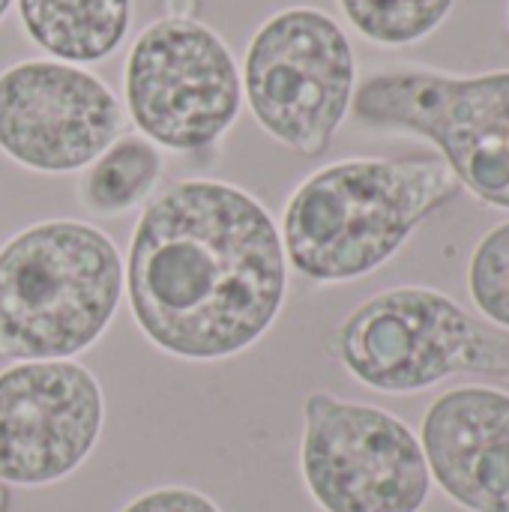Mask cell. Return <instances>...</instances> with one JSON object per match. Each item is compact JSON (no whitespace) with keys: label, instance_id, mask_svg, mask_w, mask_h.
I'll use <instances>...</instances> for the list:
<instances>
[{"label":"cell","instance_id":"obj_1","mask_svg":"<svg viewBox=\"0 0 509 512\" xmlns=\"http://www.w3.org/2000/svg\"><path fill=\"white\" fill-rule=\"evenodd\" d=\"M138 330L159 351L216 363L279 318L288 258L270 210L222 180H180L141 210L123 267Z\"/></svg>","mask_w":509,"mask_h":512},{"label":"cell","instance_id":"obj_2","mask_svg":"<svg viewBox=\"0 0 509 512\" xmlns=\"http://www.w3.org/2000/svg\"><path fill=\"white\" fill-rule=\"evenodd\" d=\"M459 189L438 159L333 162L291 192L279 225L285 258L312 282L360 279L387 264Z\"/></svg>","mask_w":509,"mask_h":512},{"label":"cell","instance_id":"obj_3","mask_svg":"<svg viewBox=\"0 0 509 512\" xmlns=\"http://www.w3.org/2000/svg\"><path fill=\"white\" fill-rule=\"evenodd\" d=\"M123 258L90 222H36L0 249V357L72 360L111 327Z\"/></svg>","mask_w":509,"mask_h":512},{"label":"cell","instance_id":"obj_4","mask_svg":"<svg viewBox=\"0 0 509 512\" xmlns=\"http://www.w3.org/2000/svg\"><path fill=\"white\" fill-rule=\"evenodd\" d=\"M240 81L258 126L312 159L330 150L351 111L357 60L333 15L291 6L252 33Z\"/></svg>","mask_w":509,"mask_h":512},{"label":"cell","instance_id":"obj_5","mask_svg":"<svg viewBox=\"0 0 509 512\" xmlns=\"http://www.w3.org/2000/svg\"><path fill=\"white\" fill-rule=\"evenodd\" d=\"M123 99L138 135L159 150L198 153L213 147L240 114V66L213 27L192 15H165L132 42Z\"/></svg>","mask_w":509,"mask_h":512},{"label":"cell","instance_id":"obj_6","mask_svg":"<svg viewBox=\"0 0 509 512\" xmlns=\"http://www.w3.org/2000/svg\"><path fill=\"white\" fill-rule=\"evenodd\" d=\"M351 111L369 129L429 138L462 186L509 210V72H378L354 90Z\"/></svg>","mask_w":509,"mask_h":512},{"label":"cell","instance_id":"obj_7","mask_svg":"<svg viewBox=\"0 0 509 512\" xmlns=\"http://www.w3.org/2000/svg\"><path fill=\"white\" fill-rule=\"evenodd\" d=\"M339 360L366 387L417 393L453 372L509 378V339L429 288H393L339 327Z\"/></svg>","mask_w":509,"mask_h":512},{"label":"cell","instance_id":"obj_8","mask_svg":"<svg viewBox=\"0 0 509 512\" xmlns=\"http://www.w3.org/2000/svg\"><path fill=\"white\" fill-rule=\"evenodd\" d=\"M300 471L324 512H417L432 474L414 432L393 414L312 393L303 408Z\"/></svg>","mask_w":509,"mask_h":512},{"label":"cell","instance_id":"obj_9","mask_svg":"<svg viewBox=\"0 0 509 512\" xmlns=\"http://www.w3.org/2000/svg\"><path fill=\"white\" fill-rule=\"evenodd\" d=\"M120 129V99L84 66L48 57L0 72V153L27 171H84Z\"/></svg>","mask_w":509,"mask_h":512},{"label":"cell","instance_id":"obj_10","mask_svg":"<svg viewBox=\"0 0 509 512\" xmlns=\"http://www.w3.org/2000/svg\"><path fill=\"white\" fill-rule=\"evenodd\" d=\"M105 396L75 360H24L0 372V483L51 486L93 453Z\"/></svg>","mask_w":509,"mask_h":512},{"label":"cell","instance_id":"obj_11","mask_svg":"<svg viewBox=\"0 0 509 512\" xmlns=\"http://www.w3.org/2000/svg\"><path fill=\"white\" fill-rule=\"evenodd\" d=\"M429 474L462 507L509 512V396L486 387L444 393L423 420Z\"/></svg>","mask_w":509,"mask_h":512},{"label":"cell","instance_id":"obj_12","mask_svg":"<svg viewBox=\"0 0 509 512\" xmlns=\"http://www.w3.org/2000/svg\"><path fill=\"white\" fill-rule=\"evenodd\" d=\"M15 9L27 39L72 66L111 57L132 24V0H15Z\"/></svg>","mask_w":509,"mask_h":512},{"label":"cell","instance_id":"obj_13","mask_svg":"<svg viewBox=\"0 0 509 512\" xmlns=\"http://www.w3.org/2000/svg\"><path fill=\"white\" fill-rule=\"evenodd\" d=\"M162 177V153L138 132L117 135L84 171L78 198L93 216H123L144 204Z\"/></svg>","mask_w":509,"mask_h":512},{"label":"cell","instance_id":"obj_14","mask_svg":"<svg viewBox=\"0 0 509 512\" xmlns=\"http://www.w3.org/2000/svg\"><path fill=\"white\" fill-rule=\"evenodd\" d=\"M357 33L378 45H411L429 36L453 9V0H339Z\"/></svg>","mask_w":509,"mask_h":512},{"label":"cell","instance_id":"obj_15","mask_svg":"<svg viewBox=\"0 0 509 512\" xmlns=\"http://www.w3.org/2000/svg\"><path fill=\"white\" fill-rule=\"evenodd\" d=\"M471 294L501 327H509V222L483 237L471 258Z\"/></svg>","mask_w":509,"mask_h":512},{"label":"cell","instance_id":"obj_16","mask_svg":"<svg viewBox=\"0 0 509 512\" xmlns=\"http://www.w3.org/2000/svg\"><path fill=\"white\" fill-rule=\"evenodd\" d=\"M120 512H222L207 495L186 486H162L138 495Z\"/></svg>","mask_w":509,"mask_h":512},{"label":"cell","instance_id":"obj_17","mask_svg":"<svg viewBox=\"0 0 509 512\" xmlns=\"http://www.w3.org/2000/svg\"><path fill=\"white\" fill-rule=\"evenodd\" d=\"M12 3H15V0H0V21L6 18V12L12 9Z\"/></svg>","mask_w":509,"mask_h":512},{"label":"cell","instance_id":"obj_18","mask_svg":"<svg viewBox=\"0 0 509 512\" xmlns=\"http://www.w3.org/2000/svg\"><path fill=\"white\" fill-rule=\"evenodd\" d=\"M0 512H6V486L0 483Z\"/></svg>","mask_w":509,"mask_h":512}]
</instances>
